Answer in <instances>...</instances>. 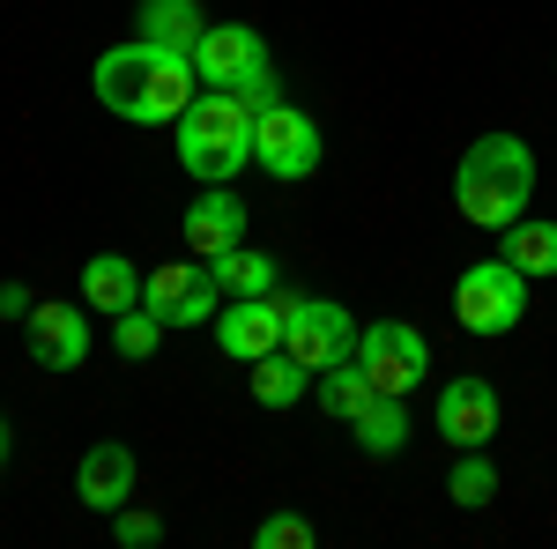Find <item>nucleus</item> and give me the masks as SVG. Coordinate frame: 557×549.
Instances as JSON below:
<instances>
[{"instance_id": "1", "label": "nucleus", "mask_w": 557, "mask_h": 549, "mask_svg": "<svg viewBox=\"0 0 557 549\" xmlns=\"http://www.w3.org/2000/svg\"><path fill=\"white\" fill-rule=\"evenodd\" d=\"M454 201L469 215L475 230H506L528 215L535 201V149L520 141V134H483L461 149V164H454Z\"/></svg>"}, {"instance_id": "2", "label": "nucleus", "mask_w": 557, "mask_h": 549, "mask_svg": "<svg viewBox=\"0 0 557 549\" xmlns=\"http://www.w3.org/2000/svg\"><path fill=\"white\" fill-rule=\"evenodd\" d=\"M253 112L238 104V89H194V104L178 112V164L201 186H231L253 164Z\"/></svg>"}, {"instance_id": "3", "label": "nucleus", "mask_w": 557, "mask_h": 549, "mask_svg": "<svg viewBox=\"0 0 557 549\" xmlns=\"http://www.w3.org/2000/svg\"><path fill=\"white\" fill-rule=\"evenodd\" d=\"M454 320H461L469 335H513L520 320H528V275H520L506 253L461 267V283H454Z\"/></svg>"}, {"instance_id": "4", "label": "nucleus", "mask_w": 557, "mask_h": 549, "mask_svg": "<svg viewBox=\"0 0 557 549\" xmlns=\"http://www.w3.org/2000/svg\"><path fill=\"white\" fill-rule=\"evenodd\" d=\"M357 320H349V304L335 297H290V320H283V349L298 357L305 372H327V364H343L357 357Z\"/></svg>"}, {"instance_id": "5", "label": "nucleus", "mask_w": 557, "mask_h": 549, "mask_svg": "<svg viewBox=\"0 0 557 549\" xmlns=\"http://www.w3.org/2000/svg\"><path fill=\"white\" fill-rule=\"evenodd\" d=\"M357 364L372 372L380 394H417L431 372V341L424 327H409V320H372L364 335H357Z\"/></svg>"}, {"instance_id": "6", "label": "nucleus", "mask_w": 557, "mask_h": 549, "mask_svg": "<svg viewBox=\"0 0 557 549\" xmlns=\"http://www.w3.org/2000/svg\"><path fill=\"white\" fill-rule=\"evenodd\" d=\"M253 164L268 171V178H283V186L312 178V171H320V127H312V112H298V104L260 112V127H253Z\"/></svg>"}, {"instance_id": "7", "label": "nucleus", "mask_w": 557, "mask_h": 549, "mask_svg": "<svg viewBox=\"0 0 557 549\" xmlns=\"http://www.w3.org/2000/svg\"><path fill=\"white\" fill-rule=\"evenodd\" d=\"M215 297H223V283H215L201 260H172V267H149L141 275V304L164 327H201V320H215Z\"/></svg>"}, {"instance_id": "8", "label": "nucleus", "mask_w": 557, "mask_h": 549, "mask_svg": "<svg viewBox=\"0 0 557 549\" xmlns=\"http://www.w3.org/2000/svg\"><path fill=\"white\" fill-rule=\"evenodd\" d=\"M23 349H30L38 372H83V364H89L83 304H30V320H23Z\"/></svg>"}, {"instance_id": "9", "label": "nucleus", "mask_w": 557, "mask_h": 549, "mask_svg": "<svg viewBox=\"0 0 557 549\" xmlns=\"http://www.w3.org/2000/svg\"><path fill=\"white\" fill-rule=\"evenodd\" d=\"M157 45H112L104 60H97V104L112 112V120H134L141 127V104H149V83H157Z\"/></svg>"}, {"instance_id": "10", "label": "nucleus", "mask_w": 557, "mask_h": 549, "mask_svg": "<svg viewBox=\"0 0 557 549\" xmlns=\"http://www.w3.org/2000/svg\"><path fill=\"white\" fill-rule=\"evenodd\" d=\"M283 320H290L283 290L238 297L231 312H215V349H223V357H238V364H253V357H268V349H283Z\"/></svg>"}, {"instance_id": "11", "label": "nucleus", "mask_w": 557, "mask_h": 549, "mask_svg": "<svg viewBox=\"0 0 557 549\" xmlns=\"http://www.w3.org/2000/svg\"><path fill=\"white\" fill-rule=\"evenodd\" d=\"M260 67H268V45H260L253 23H209L201 45H194V75L209 89H238L246 75H260Z\"/></svg>"}, {"instance_id": "12", "label": "nucleus", "mask_w": 557, "mask_h": 549, "mask_svg": "<svg viewBox=\"0 0 557 549\" xmlns=\"http://www.w3.org/2000/svg\"><path fill=\"white\" fill-rule=\"evenodd\" d=\"M438 438H454L461 453L498 438V386L491 379H454L438 394Z\"/></svg>"}, {"instance_id": "13", "label": "nucleus", "mask_w": 557, "mask_h": 549, "mask_svg": "<svg viewBox=\"0 0 557 549\" xmlns=\"http://www.w3.org/2000/svg\"><path fill=\"white\" fill-rule=\"evenodd\" d=\"M134 483H141V467H134V446H120V438L89 446L83 467H75V498H83L89 512H120L134 498Z\"/></svg>"}, {"instance_id": "14", "label": "nucleus", "mask_w": 557, "mask_h": 549, "mask_svg": "<svg viewBox=\"0 0 557 549\" xmlns=\"http://www.w3.org/2000/svg\"><path fill=\"white\" fill-rule=\"evenodd\" d=\"M186 246H194V260H215V253H231V246H246V201L231 186H209L186 209Z\"/></svg>"}, {"instance_id": "15", "label": "nucleus", "mask_w": 557, "mask_h": 549, "mask_svg": "<svg viewBox=\"0 0 557 549\" xmlns=\"http://www.w3.org/2000/svg\"><path fill=\"white\" fill-rule=\"evenodd\" d=\"M134 38L157 45V52H186L194 60V45H201V30H209V15H201V0H141L134 8Z\"/></svg>"}, {"instance_id": "16", "label": "nucleus", "mask_w": 557, "mask_h": 549, "mask_svg": "<svg viewBox=\"0 0 557 549\" xmlns=\"http://www.w3.org/2000/svg\"><path fill=\"white\" fill-rule=\"evenodd\" d=\"M83 304H89V312H104V320L134 312V304H141V267H134L127 253L83 260Z\"/></svg>"}, {"instance_id": "17", "label": "nucleus", "mask_w": 557, "mask_h": 549, "mask_svg": "<svg viewBox=\"0 0 557 549\" xmlns=\"http://www.w3.org/2000/svg\"><path fill=\"white\" fill-rule=\"evenodd\" d=\"M253 401L260 409H298L305 394H312V372H305L290 349H268V357H253Z\"/></svg>"}, {"instance_id": "18", "label": "nucleus", "mask_w": 557, "mask_h": 549, "mask_svg": "<svg viewBox=\"0 0 557 549\" xmlns=\"http://www.w3.org/2000/svg\"><path fill=\"white\" fill-rule=\"evenodd\" d=\"M312 394H320V409H327L335 423H357V416H364V401H372L380 386H372V372H364L357 357H343V364L312 372Z\"/></svg>"}, {"instance_id": "19", "label": "nucleus", "mask_w": 557, "mask_h": 549, "mask_svg": "<svg viewBox=\"0 0 557 549\" xmlns=\"http://www.w3.org/2000/svg\"><path fill=\"white\" fill-rule=\"evenodd\" d=\"M349 431H357V446H364L372 461H394V453L409 446V409H401V394H372L364 416L349 423Z\"/></svg>"}, {"instance_id": "20", "label": "nucleus", "mask_w": 557, "mask_h": 549, "mask_svg": "<svg viewBox=\"0 0 557 549\" xmlns=\"http://www.w3.org/2000/svg\"><path fill=\"white\" fill-rule=\"evenodd\" d=\"M498 253L513 260L520 275H557V223H535V215H520L498 230Z\"/></svg>"}, {"instance_id": "21", "label": "nucleus", "mask_w": 557, "mask_h": 549, "mask_svg": "<svg viewBox=\"0 0 557 549\" xmlns=\"http://www.w3.org/2000/svg\"><path fill=\"white\" fill-rule=\"evenodd\" d=\"M209 275L223 283L231 297H268L275 290V253H253V246H231V253L209 260Z\"/></svg>"}, {"instance_id": "22", "label": "nucleus", "mask_w": 557, "mask_h": 549, "mask_svg": "<svg viewBox=\"0 0 557 549\" xmlns=\"http://www.w3.org/2000/svg\"><path fill=\"white\" fill-rule=\"evenodd\" d=\"M446 498H454L461 512H475V506H491V498H498V467L483 461V446H475V453H461V467L446 475Z\"/></svg>"}, {"instance_id": "23", "label": "nucleus", "mask_w": 557, "mask_h": 549, "mask_svg": "<svg viewBox=\"0 0 557 549\" xmlns=\"http://www.w3.org/2000/svg\"><path fill=\"white\" fill-rule=\"evenodd\" d=\"M172 335V327H164V320H157V312H149V304H134V312H120V327H112V341H120V357H134V364H141V357H157V341Z\"/></svg>"}, {"instance_id": "24", "label": "nucleus", "mask_w": 557, "mask_h": 549, "mask_svg": "<svg viewBox=\"0 0 557 549\" xmlns=\"http://www.w3.org/2000/svg\"><path fill=\"white\" fill-rule=\"evenodd\" d=\"M312 542H320V527L305 512H268L253 527V549H312Z\"/></svg>"}, {"instance_id": "25", "label": "nucleus", "mask_w": 557, "mask_h": 549, "mask_svg": "<svg viewBox=\"0 0 557 549\" xmlns=\"http://www.w3.org/2000/svg\"><path fill=\"white\" fill-rule=\"evenodd\" d=\"M112 535H120L127 549H149V542H164V520H157V512H127V506H120V527H112Z\"/></svg>"}, {"instance_id": "26", "label": "nucleus", "mask_w": 557, "mask_h": 549, "mask_svg": "<svg viewBox=\"0 0 557 549\" xmlns=\"http://www.w3.org/2000/svg\"><path fill=\"white\" fill-rule=\"evenodd\" d=\"M238 104H246V112L260 120V112H275V104H283V83L260 67V75H246V83H238Z\"/></svg>"}, {"instance_id": "27", "label": "nucleus", "mask_w": 557, "mask_h": 549, "mask_svg": "<svg viewBox=\"0 0 557 549\" xmlns=\"http://www.w3.org/2000/svg\"><path fill=\"white\" fill-rule=\"evenodd\" d=\"M0 320H30V290L23 283H0Z\"/></svg>"}, {"instance_id": "28", "label": "nucleus", "mask_w": 557, "mask_h": 549, "mask_svg": "<svg viewBox=\"0 0 557 549\" xmlns=\"http://www.w3.org/2000/svg\"><path fill=\"white\" fill-rule=\"evenodd\" d=\"M0 461H8V423H0Z\"/></svg>"}]
</instances>
